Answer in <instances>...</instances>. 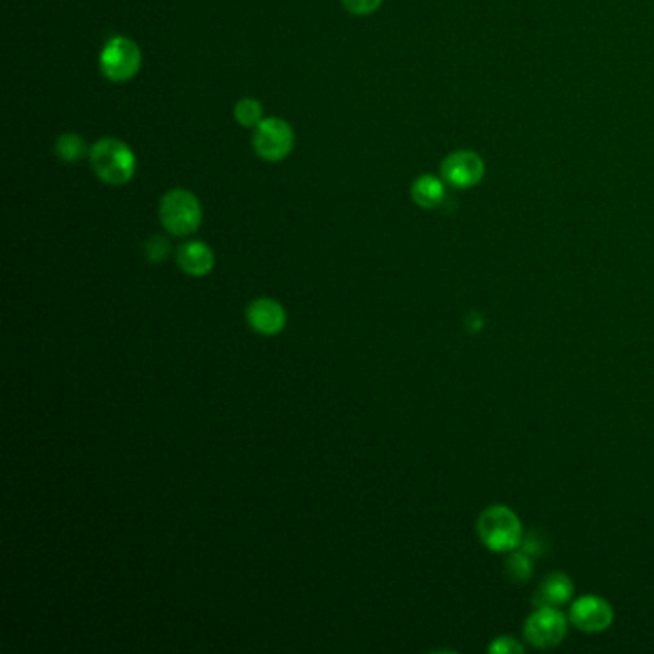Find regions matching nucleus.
I'll return each mask as SVG.
<instances>
[{
	"instance_id": "18",
	"label": "nucleus",
	"mask_w": 654,
	"mask_h": 654,
	"mask_svg": "<svg viewBox=\"0 0 654 654\" xmlns=\"http://www.w3.org/2000/svg\"><path fill=\"white\" fill-rule=\"evenodd\" d=\"M169 244L164 236H154L148 240L146 244V256L150 261H164L165 256L169 254Z\"/></svg>"
},
{
	"instance_id": "14",
	"label": "nucleus",
	"mask_w": 654,
	"mask_h": 654,
	"mask_svg": "<svg viewBox=\"0 0 654 654\" xmlns=\"http://www.w3.org/2000/svg\"><path fill=\"white\" fill-rule=\"evenodd\" d=\"M234 119L240 127H246V129H256L259 125V121L263 119V106L261 102L256 100V98H240L234 106Z\"/></svg>"
},
{
	"instance_id": "16",
	"label": "nucleus",
	"mask_w": 654,
	"mask_h": 654,
	"mask_svg": "<svg viewBox=\"0 0 654 654\" xmlns=\"http://www.w3.org/2000/svg\"><path fill=\"white\" fill-rule=\"evenodd\" d=\"M342 4L353 16H369L380 8L382 0H342Z\"/></svg>"
},
{
	"instance_id": "3",
	"label": "nucleus",
	"mask_w": 654,
	"mask_h": 654,
	"mask_svg": "<svg viewBox=\"0 0 654 654\" xmlns=\"http://www.w3.org/2000/svg\"><path fill=\"white\" fill-rule=\"evenodd\" d=\"M202 204L185 188H173L160 202V219L167 233L188 236L196 233L202 225Z\"/></svg>"
},
{
	"instance_id": "12",
	"label": "nucleus",
	"mask_w": 654,
	"mask_h": 654,
	"mask_svg": "<svg viewBox=\"0 0 654 654\" xmlns=\"http://www.w3.org/2000/svg\"><path fill=\"white\" fill-rule=\"evenodd\" d=\"M572 595H574V584L562 572H555V574L547 576L539 587L541 605H549V607H561L572 599Z\"/></svg>"
},
{
	"instance_id": "13",
	"label": "nucleus",
	"mask_w": 654,
	"mask_h": 654,
	"mask_svg": "<svg viewBox=\"0 0 654 654\" xmlns=\"http://www.w3.org/2000/svg\"><path fill=\"white\" fill-rule=\"evenodd\" d=\"M56 156L66 162V164H75L81 162L91 150L87 148V144L83 141V137L75 135V133H66L56 141Z\"/></svg>"
},
{
	"instance_id": "2",
	"label": "nucleus",
	"mask_w": 654,
	"mask_h": 654,
	"mask_svg": "<svg viewBox=\"0 0 654 654\" xmlns=\"http://www.w3.org/2000/svg\"><path fill=\"white\" fill-rule=\"evenodd\" d=\"M478 536L493 553H511L522 543V524L505 505H493L478 518Z\"/></svg>"
},
{
	"instance_id": "10",
	"label": "nucleus",
	"mask_w": 654,
	"mask_h": 654,
	"mask_svg": "<svg viewBox=\"0 0 654 654\" xmlns=\"http://www.w3.org/2000/svg\"><path fill=\"white\" fill-rule=\"evenodd\" d=\"M177 263L190 277H206L215 265V256L208 244L192 240L179 248Z\"/></svg>"
},
{
	"instance_id": "8",
	"label": "nucleus",
	"mask_w": 654,
	"mask_h": 654,
	"mask_svg": "<svg viewBox=\"0 0 654 654\" xmlns=\"http://www.w3.org/2000/svg\"><path fill=\"white\" fill-rule=\"evenodd\" d=\"M612 618H614V612H612L610 603L597 595H584V597L576 599V603L570 608L572 624L587 633L607 630L608 626L612 624Z\"/></svg>"
},
{
	"instance_id": "17",
	"label": "nucleus",
	"mask_w": 654,
	"mask_h": 654,
	"mask_svg": "<svg viewBox=\"0 0 654 654\" xmlns=\"http://www.w3.org/2000/svg\"><path fill=\"white\" fill-rule=\"evenodd\" d=\"M522 651H524L522 645L516 639H513V637H509V635H503V637L493 639V643L490 645L491 654H520Z\"/></svg>"
},
{
	"instance_id": "6",
	"label": "nucleus",
	"mask_w": 654,
	"mask_h": 654,
	"mask_svg": "<svg viewBox=\"0 0 654 654\" xmlns=\"http://www.w3.org/2000/svg\"><path fill=\"white\" fill-rule=\"evenodd\" d=\"M440 173L449 187L465 190L482 183L486 177V162L474 150H457L445 156Z\"/></svg>"
},
{
	"instance_id": "15",
	"label": "nucleus",
	"mask_w": 654,
	"mask_h": 654,
	"mask_svg": "<svg viewBox=\"0 0 654 654\" xmlns=\"http://www.w3.org/2000/svg\"><path fill=\"white\" fill-rule=\"evenodd\" d=\"M505 570H507V576L511 582H516V584H524L530 576H532V557L524 551H518V553H513L509 557V561L505 564Z\"/></svg>"
},
{
	"instance_id": "5",
	"label": "nucleus",
	"mask_w": 654,
	"mask_h": 654,
	"mask_svg": "<svg viewBox=\"0 0 654 654\" xmlns=\"http://www.w3.org/2000/svg\"><path fill=\"white\" fill-rule=\"evenodd\" d=\"M294 142L296 135L292 125L281 117H263L252 137L257 156L271 164L286 160L294 150Z\"/></svg>"
},
{
	"instance_id": "7",
	"label": "nucleus",
	"mask_w": 654,
	"mask_h": 654,
	"mask_svg": "<svg viewBox=\"0 0 654 654\" xmlns=\"http://www.w3.org/2000/svg\"><path fill=\"white\" fill-rule=\"evenodd\" d=\"M566 631H568V624L564 614L561 610H557V607H549V605H539L538 610L532 612V616L526 620L524 626L526 639L539 649H549L559 645L566 637Z\"/></svg>"
},
{
	"instance_id": "1",
	"label": "nucleus",
	"mask_w": 654,
	"mask_h": 654,
	"mask_svg": "<svg viewBox=\"0 0 654 654\" xmlns=\"http://www.w3.org/2000/svg\"><path fill=\"white\" fill-rule=\"evenodd\" d=\"M89 162L94 175L110 187L127 185L137 173V158L133 150L114 137H104L94 142L89 152Z\"/></svg>"
},
{
	"instance_id": "9",
	"label": "nucleus",
	"mask_w": 654,
	"mask_h": 654,
	"mask_svg": "<svg viewBox=\"0 0 654 654\" xmlns=\"http://www.w3.org/2000/svg\"><path fill=\"white\" fill-rule=\"evenodd\" d=\"M246 319L250 327L265 336L279 334L286 325V313L282 305L271 298H259L252 302L246 311Z\"/></svg>"
},
{
	"instance_id": "11",
	"label": "nucleus",
	"mask_w": 654,
	"mask_h": 654,
	"mask_svg": "<svg viewBox=\"0 0 654 654\" xmlns=\"http://www.w3.org/2000/svg\"><path fill=\"white\" fill-rule=\"evenodd\" d=\"M411 198L422 210H434L445 200V181L436 175H421L413 187Z\"/></svg>"
},
{
	"instance_id": "4",
	"label": "nucleus",
	"mask_w": 654,
	"mask_h": 654,
	"mask_svg": "<svg viewBox=\"0 0 654 654\" xmlns=\"http://www.w3.org/2000/svg\"><path fill=\"white\" fill-rule=\"evenodd\" d=\"M141 66V47L129 37H112L100 52V71L112 83L131 81Z\"/></svg>"
}]
</instances>
